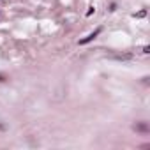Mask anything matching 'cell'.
Segmentation results:
<instances>
[{
  "instance_id": "obj_1",
  "label": "cell",
  "mask_w": 150,
  "mask_h": 150,
  "mask_svg": "<svg viewBox=\"0 0 150 150\" xmlns=\"http://www.w3.org/2000/svg\"><path fill=\"white\" fill-rule=\"evenodd\" d=\"M101 30H103V28H96V30H94L92 34H88L87 37H83V39H80V44H87V42H90V41H94V39H96V37H97V35L101 34Z\"/></svg>"
},
{
  "instance_id": "obj_2",
  "label": "cell",
  "mask_w": 150,
  "mask_h": 150,
  "mask_svg": "<svg viewBox=\"0 0 150 150\" xmlns=\"http://www.w3.org/2000/svg\"><path fill=\"white\" fill-rule=\"evenodd\" d=\"M134 131H138V132H148L150 131V125H148V122H138L134 125Z\"/></svg>"
},
{
  "instance_id": "obj_3",
  "label": "cell",
  "mask_w": 150,
  "mask_h": 150,
  "mask_svg": "<svg viewBox=\"0 0 150 150\" xmlns=\"http://www.w3.org/2000/svg\"><path fill=\"white\" fill-rule=\"evenodd\" d=\"M145 14H146V11L143 9V11H139V13H136V14H134V18H143Z\"/></svg>"
},
{
  "instance_id": "obj_4",
  "label": "cell",
  "mask_w": 150,
  "mask_h": 150,
  "mask_svg": "<svg viewBox=\"0 0 150 150\" xmlns=\"http://www.w3.org/2000/svg\"><path fill=\"white\" fill-rule=\"evenodd\" d=\"M94 11H96L94 7H88V11H87V16H92V14H94Z\"/></svg>"
}]
</instances>
